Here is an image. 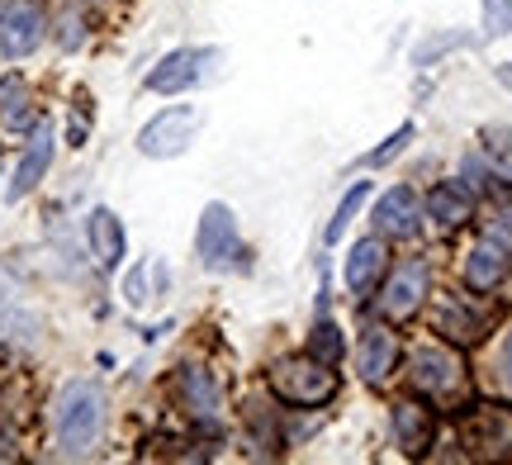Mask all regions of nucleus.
Instances as JSON below:
<instances>
[{
  "mask_svg": "<svg viewBox=\"0 0 512 465\" xmlns=\"http://www.w3.org/2000/svg\"><path fill=\"white\" fill-rule=\"evenodd\" d=\"M503 385L512 390V333H508V342H503Z\"/></svg>",
  "mask_w": 512,
  "mask_h": 465,
  "instance_id": "obj_25",
  "label": "nucleus"
},
{
  "mask_svg": "<svg viewBox=\"0 0 512 465\" xmlns=\"http://www.w3.org/2000/svg\"><path fill=\"white\" fill-rule=\"evenodd\" d=\"M10 456H15V447H10V442L0 437V461H10Z\"/></svg>",
  "mask_w": 512,
  "mask_h": 465,
  "instance_id": "obj_27",
  "label": "nucleus"
},
{
  "mask_svg": "<svg viewBox=\"0 0 512 465\" xmlns=\"http://www.w3.org/2000/svg\"><path fill=\"white\" fill-rule=\"evenodd\" d=\"M408 138H413V124H403L394 138H384V148H375L370 157H361V167H384V162H389V157H394V152H399Z\"/></svg>",
  "mask_w": 512,
  "mask_h": 465,
  "instance_id": "obj_24",
  "label": "nucleus"
},
{
  "mask_svg": "<svg viewBox=\"0 0 512 465\" xmlns=\"http://www.w3.org/2000/svg\"><path fill=\"white\" fill-rule=\"evenodd\" d=\"M53 162V129L48 124H34V138H29V152H24V162H19L15 181H10V200H24L29 190L43 181V171Z\"/></svg>",
  "mask_w": 512,
  "mask_h": 465,
  "instance_id": "obj_12",
  "label": "nucleus"
},
{
  "mask_svg": "<svg viewBox=\"0 0 512 465\" xmlns=\"http://www.w3.org/2000/svg\"><path fill=\"white\" fill-rule=\"evenodd\" d=\"M375 233H384V238H413L418 233V200H413L408 186H394L380 195V205H375Z\"/></svg>",
  "mask_w": 512,
  "mask_h": 465,
  "instance_id": "obj_11",
  "label": "nucleus"
},
{
  "mask_svg": "<svg viewBox=\"0 0 512 465\" xmlns=\"http://www.w3.org/2000/svg\"><path fill=\"white\" fill-rule=\"evenodd\" d=\"M512 29V0H484V34L498 38Z\"/></svg>",
  "mask_w": 512,
  "mask_h": 465,
  "instance_id": "obj_23",
  "label": "nucleus"
},
{
  "mask_svg": "<svg viewBox=\"0 0 512 465\" xmlns=\"http://www.w3.org/2000/svg\"><path fill=\"white\" fill-rule=\"evenodd\" d=\"M43 43V5L38 0H15L0 15V57H29Z\"/></svg>",
  "mask_w": 512,
  "mask_h": 465,
  "instance_id": "obj_7",
  "label": "nucleus"
},
{
  "mask_svg": "<svg viewBox=\"0 0 512 465\" xmlns=\"http://www.w3.org/2000/svg\"><path fill=\"white\" fill-rule=\"evenodd\" d=\"M366 190H370V181H361V186H356V190L347 195V200L337 205V214H332V224H328V242H337L342 233H347V224L356 219V209L366 205Z\"/></svg>",
  "mask_w": 512,
  "mask_h": 465,
  "instance_id": "obj_20",
  "label": "nucleus"
},
{
  "mask_svg": "<svg viewBox=\"0 0 512 465\" xmlns=\"http://www.w3.org/2000/svg\"><path fill=\"white\" fill-rule=\"evenodd\" d=\"M105 428V394L95 380H72L67 390L57 394L53 409V432L62 456H86L95 447V437Z\"/></svg>",
  "mask_w": 512,
  "mask_h": 465,
  "instance_id": "obj_1",
  "label": "nucleus"
},
{
  "mask_svg": "<svg viewBox=\"0 0 512 465\" xmlns=\"http://www.w3.org/2000/svg\"><path fill=\"white\" fill-rule=\"evenodd\" d=\"M313 356H318V361H332V366L342 361V333H337V323H318V328H313Z\"/></svg>",
  "mask_w": 512,
  "mask_h": 465,
  "instance_id": "obj_21",
  "label": "nucleus"
},
{
  "mask_svg": "<svg viewBox=\"0 0 512 465\" xmlns=\"http://www.w3.org/2000/svg\"><path fill=\"white\" fill-rule=\"evenodd\" d=\"M214 57L219 53H209V48H176V53H166L162 62L152 67V76H147V91L176 95V91H185V86H195Z\"/></svg>",
  "mask_w": 512,
  "mask_h": 465,
  "instance_id": "obj_8",
  "label": "nucleus"
},
{
  "mask_svg": "<svg viewBox=\"0 0 512 465\" xmlns=\"http://www.w3.org/2000/svg\"><path fill=\"white\" fill-rule=\"evenodd\" d=\"M380 271H384V242L380 238L356 242V247H351V257H347L351 295H370V290H375V280H380Z\"/></svg>",
  "mask_w": 512,
  "mask_h": 465,
  "instance_id": "obj_15",
  "label": "nucleus"
},
{
  "mask_svg": "<svg viewBox=\"0 0 512 465\" xmlns=\"http://www.w3.org/2000/svg\"><path fill=\"white\" fill-rule=\"evenodd\" d=\"M422 295H427V266H422V261H403L399 271L389 276V285H384L380 314L384 318H413Z\"/></svg>",
  "mask_w": 512,
  "mask_h": 465,
  "instance_id": "obj_10",
  "label": "nucleus"
},
{
  "mask_svg": "<svg viewBox=\"0 0 512 465\" xmlns=\"http://www.w3.org/2000/svg\"><path fill=\"white\" fill-rule=\"evenodd\" d=\"M195 129H200V110L195 105H176V110L157 114L143 133H138V152L143 157H176L195 143Z\"/></svg>",
  "mask_w": 512,
  "mask_h": 465,
  "instance_id": "obj_6",
  "label": "nucleus"
},
{
  "mask_svg": "<svg viewBox=\"0 0 512 465\" xmlns=\"http://www.w3.org/2000/svg\"><path fill=\"white\" fill-rule=\"evenodd\" d=\"M427 209H432V219H437L441 228H460L465 219H470V209H475V200H470V190L460 186H437L432 190V200H427Z\"/></svg>",
  "mask_w": 512,
  "mask_h": 465,
  "instance_id": "obj_19",
  "label": "nucleus"
},
{
  "mask_svg": "<svg viewBox=\"0 0 512 465\" xmlns=\"http://www.w3.org/2000/svg\"><path fill=\"white\" fill-rule=\"evenodd\" d=\"M408 380H413L418 394L437 399V404H451V399L465 394V361L451 347H418L408 356Z\"/></svg>",
  "mask_w": 512,
  "mask_h": 465,
  "instance_id": "obj_3",
  "label": "nucleus"
},
{
  "mask_svg": "<svg viewBox=\"0 0 512 465\" xmlns=\"http://www.w3.org/2000/svg\"><path fill=\"white\" fill-rule=\"evenodd\" d=\"M86 238H91V252L100 266H119V257H124V228H119V219L110 209H95L86 219Z\"/></svg>",
  "mask_w": 512,
  "mask_h": 465,
  "instance_id": "obj_16",
  "label": "nucleus"
},
{
  "mask_svg": "<svg viewBox=\"0 0 512 465\" xmlns=\"http://www.w3.org/2000/svg\"><path fill=\"white\" fill-rule=\"evenodd\" d=\"M432 409H422V404H394V437H399V447L408 456H422V451L432 447Z\"/></svg>",
  "mask_w": 512,
  "mask_h": 465,
  "instance_id": "obj_14",
  "label": "nucleus"
},
{
  "mask_svg": "<svg viewBox=\"0 0 512 465\" xmlns=\"http://www.w3.org/2000/svg\"><path fill=\"white\" fill-rule=\"evenodd\" d=\"M460 447L475 461H512V409L475 404L460 418Z\"/></svg>",
  "mask_w": 512,
  "mask_h": 465,
  "instance_id": "obj_4",
  "label": "nucleus"
},
{
  "mask_svg": "<svg viewBox=\"0 0 512 465\" xmlns=\"http://www.w3.org/2000/svg\"><path fill=\"white\" fill-rule=\"evenodd\" d=\"M29 124H34V105H29L24 81H19V76L0 81V129H5V133H24Z\"/></svg>",
  "mask_w": 512,
  "mask_h": 465,
  "instance_id": "obj_18",
  "label": "nucleus"
},
{
  "mask_svg": "<svg viewBox=\"0 0 512 465\" xmlns=\"http://www.w3.org/2000/svg\"><path fill=\"white\" fill-rule=\"evenodd\" d=\"M503 271H508V257H503L498 242H479L475 252H470V261H465V280L475 290H494L498 280H503Z\"/></svg>",
  "mask_w": 512,
  "mask_h": 465,
  "instance_id": "obj_17",
  "label": "nucleus"
},
{
  "mask_svg": "<svg viewBox=\"0 0 512 465\" xmlns=\"http://www.w3.org/2000/svg\"><path fill=\"white\" fill-rule=\"evenodd\" d=\"M271 390L290 409H318L337 394V371H332V361H318L313 352L294 356V361H280L271 371Z\"/></svg>",
  "mask_w": 512,
  "mask_h": 465,
  "instance_id": "obj_2",
  "label": "nucleus"
},
{
  "mask_svg": "<svg viewBox=\"0 0 512 465\" xmlns=\"http://www.w3.org/2000/svg\"><path fill=\"white\" fill-rule=\"evenodd\" d=\"M484 152L498 162V171L512 181V129H489L484 133Z\"/></svg>",
  "mask_w": 512,
  "mask_h": 465,
  "instance_id": "obj_22",
  "label": "nucleus"
},
{
  "mask_svg": "<svg viewBox=\"0 0 512 465\" xmlns=\"http://www.w3.org/2000/svg\"><path fill=\"white\" fill-rule=\"evenodd\" d=\"M394 361H399V342H394V333L389 328H366L361 333V380H370V385H380L384 375L394 371Z\"/></svg>",
  "mask_w": 512,
  "mask_h": 465,
  "instance_id": "obj_13",
  "label": "nucleus"
},
{
  "mask_svg": "<svg viewBox=\"0 0 512 465\" xmlns=\"http://www.w3.org/2000/svg\"><path fill=\"white\" fill-rule=\"evenodd\" d=\"M176 394H181L185 413L195 418V423H219L223 418V390L214 371H204V366H185L181 380H176Z\"/></svg>",
  "mask_w": 512,
  "mask_h": 465,
  "instance_id": "obj_9",
  "label": "nucleus"
},
{
  "mask_svg": "<svg viewBox=\"0 0 512 465\" xmlns=\"http://www.w3.org/2000/svg\"><path fill=\"white\" fill-rule=\"evenodd\" d=\"M200 257L209 271H242L247 266V247L238 238V219L228 205H209L200 219Z\"/></svg>",
  "mask_w": 512,
  "mask_h": 465,
  "instance_id": "obj_5",
  "label": "nucleus"
},
{
  "mask_svg": "<svg viewBox=\"0 0 512 465\" xmlns=\"http://www.w3.org/2000/svg\"><path fill=\"white\" fill-rule=\"evenodd\" d=\"M498 81H503V86L512 91V62H508V67H498Z\"/></svg>",
  "mask_w": 512,
  "mask_h": 465,
  "instance_id": "obj_26",
  "label": "nucleus"
}]
</instances>
